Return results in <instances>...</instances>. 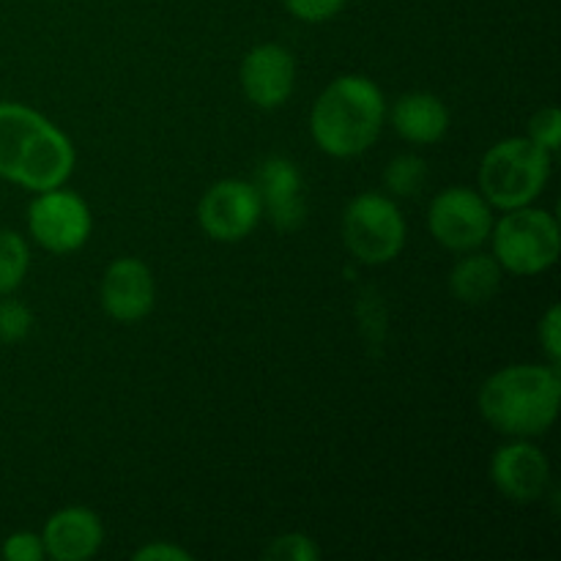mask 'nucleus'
Segmentation results:
<instances>
[{"label":"nucleus","mask_w":561,"mask_h":561,"mask_svg":"<svg viewBox=\"0 0 561 561\" xmlns=\"http://www.w3.org/2000/svg\"><path fill=\"white\" fill-rule=\"evenodd\" d=\"M394 131L403 137L405 142L414 146H433V142L444 140L449 131V110L436 93L416 91L405 93L392 104L389 113Z\"/></svg>","instance_id":"2eb2a0df"},{"label":"nucleus","mask_w":561,"mask_h":561,"mask_svg":"<svg viewBox=\"0 0 561 561\" xmlns=\"http://www.w3.org/2000/svg\"><path fill=\"white\" fill-rule=\"evenodd\" d=\"M31 266V247L14 230H0V296H11Z\"/></svg>","instance_id":"f3484780"},{"label":"nucleus","mask_w":561,"mask_h":561,"mask_svg":"<svg viewBox=\"0 0 561 561\" xmlns=\"http://www.w3.org/2000/svg\"><path fill=\"white\" fill-rule=\"evenodd\" d=\"M529 137L531 142H537L540 148H546L548 153H557L561 146V113L559 107H542L540 113L531 115L529 121Z\"/></svg>","instance_id":"412c9836"},{"label":"nucleus","mask_w":561,"mask_h":561,"mask_svg":"<svg viewBox=\"0 0 561 561\" xmlns=\"http://www.w3.org/2000/svg\"><path fill=\"white\" fill-rule=\"evenodd\" d=\"M537 337H540L542 354H546L548 365L559 367L561 362V307L559 305L548 307L540 327H537Z\"/></svg>","instance_id":"b1692460"},{"label":"nucleus","mask_w":561,"mask_h":561,"mask_svg":"<svg viewBox=\"0 0 561 561\" xmlns=\"http://www.w3.org/2000/svg\"><path fill=\"white\" fill-rule=\"evenodd\" d=\"M561 376L553 365H510L485 378L477 394L480 414L510 438H537L559 416Z\"/></svg>","instance_id":"f03ea898"},{"label":"nucleus","mask_w":561,"mask_h":561,"mask_svg":"<svg viewBox=\"0 0 561 561\" xmlns=\"http://www.w3.org/2000/svg\"><path fill=\"white\" fill-rule=\"evenodd\" d=\"M493 222V206L471 186H447L427 208V230L449 252L480 250L491 239Z\"/></svg>","instance_id":"0eeeda50"},{"label":"nucleus","mask_w":561,"mask_h":561,"mask_svg":"<svg viewBox=\"0 0 561 561\" xmlns=\"http://www.w3.org/2000/svg\"><path fill=\"white\" fill-rule=\"evenodd\" d=\"M491 480L515 504L540 502L551 482V463L531 438H513L491 458Z\"/></svg>","instance_id":"9d476101"},{"label":"nucleus","mask_w":561,"mask_h":561,"mask_svg":"<svg viewBox=\"0 0 561 561\" xmlns=\"http://www.w3.org/2000/svg\"><path fill=\"white\" fill-rule=\"evenodd\" d=\"M343 241L365 266L392 263L405 247V219L398 203L381 192H362L343 214Z\"/></svg>","instance_id":"423d86ee"},{"label":"nucleus","mask_w":561,"mask_h":561,"mask_svg":"<svg viewBox=\"0 0 561 561\" xmlns=\"http://www.w3.org/2000/svg\"><path fill=\"white\" fill-rule=\"evenodd\" d=\"M255 190L261 195L263 217L283 233H294L307 219L305 179L288 157H268L257 168Z\"/></svg>","instance_id":"ddd939ff"},{"label":"nucleus","mask_w":561,"mask_h":561,"mask_svg":"<svg viewBox=\"0 0 561 561\" xmlns=\"http://www.w3.org/2000/svg\"><path fill=\"white\" fill-rule=\"evenodd\" d=\"M387 121L383 93L370 77L343 75L329 82L310 110V135L334 159L362 157L376 146Z\"/></svg>","instance_id":"7ed1b4c3"},{"label":"nucleus","mask_w":561,"mask_h":561,"mask_svg":"<svg viewBox=\"0 0 561 561\" xmlns=\"http://www.w3.org/2000/svg\"><path fill=\"white\" fill-rule=\"evenodd\" d=\"M33 332V312L25 301L0 299V343H20Z\"/></svg>","instance_id":"6ab92c4d"},{"label":"nucleus","mask_w":561,"mask_h":561,"mask_svg":"<svg viewBox=\"0 0 561 561\" xmlns=\"http://www.w3.org/2000/svg\"><path fill=\"white\" fill-rule=\"evenodd\" d=\"M263 219L261 195L252 181L222 179L203 192L197 203V225L214 241H244Z\"/></svg>","instance_id":"1a4fd4ad"},{"label":"nucleus","mask_w":561,"mask_h":561,"mask_svg":"<svg viewBox=\"0 0 561 561\" xmlns=\"http://www.w3.org/2000/svg\"><path fill=\"white\" fill-rule=\"evenodd\" d=\"M263 559L268 561H316L318 546L301 531H290V535H279L263 548Z\"/></svg>","instance_id":"aec40b11"},{"label":"nucleus","mask_w":561,"mask_h":561,"mask_svg":"<svg viewBox=\"0 0 561 561\" xmlns=\"http://www.w3.org/2000/svg\"><path fill=\"white\" fill-rule=\"evenodd\" d=\"M93 217L88 203L77 192L55 186L36 192L27 206V233L42 250L53 255H69L91 239Z\"/></svg>","instance_id":"6e6552de"},{"label":"nucleus","mask_w":561,"mask_h":561,"mask_svg":"<svg viewBox=\"0 0 561 561\" xmlns=\"http://www.w3.org/2000/svg\"><path fill=\"white\" fill-rule=\"evenodd\" d=\"M42 542L47 559L88 561L96 557L104 542L102 518L88 507H64L47 518Z\"/></svg>","instance_id":"4468645a"},{"label":"nucleus","mask_w":561,"mask_h":561,"mask_svg":"<svg viewBox=\"0 0 561 561\" xmlns=\"http://www.w3.org/2000/svg\"><path fill=\"white\" fill-rule=\"evenodd\" d=\"M77 153L49 118L20 102H0V179L31 192L69 181Z\"/></svg>","instance_id":"f257e3e1"},{"label":"nucleus","mask_w":561,"mask_h":561,"mask_svg":"<svg viewBox=\"0 0 561 561\" xmlns=\"http://www.w3.org/2000/svg\"><path fill=\"white\" fill-rule=\"evenodd\" d=\"M102 310L118 323H137L151 316L157 301V283L151 268L140 257H115L99 283Z\"/></svg>","instance_id":"9b49d317"},{"label":"nucleus","mask_w":561,"mask_h":561,"mask_svg":"<svg viewBox=\"0 0 561 561\" xmlns=\"http://www.w3.org/2000/svg\"><path fill=\"white\" fill-rule=\"evenodd\" d=\"M553 153L529 137H504L480 162V192L499 211L531 206L551 179Z\"/></svg>","instance_id":"20e7f679"},{"label":"nucleus","mask_w":561,"mask_h":561,"mask_svg":"<svg viewBox=\"0 0 561 561\" xmlns=\"http://www.w3.org/2000/svg\"><path fill=\"white\" fill-rule=\"evenodd\" d=\"M135 561H192V553L184 548L173 546V542H148V546L137 548Z\"/></svg>","instance_id":"393cba45"},{"label":"nucleus","mask_w":561,"mask_h":561,"mask_svg":"<svg viewBox=\"0 0 561 561\" xmlns=\"http://www.w3.org/2000/svg\"><path fill=\"white\" fill-rule=\"evenodd\" d=\"M427 162L416 153H400L383 170V186L394 197H414L425 186Z\"/></svg>","instance_id":"a211bd4d"},{"label":"nucleus","mask_w":561,"mask_h":561,"mask_svg":"<svg viewBox=\"0 0 561 561\" xmlns=\"http://www.w3.org/2000/svg\"><path fill=\"white\" fill-rule=\"evenodd\" d=\"M247 102L261 110H277L294 96L296 58L283 44H257L244 55L239 69Z\"/></svg>","instance_id":"f8f14e48"},{"label":"nucleus","mask_w":561,"mask_h":561,"mask_svg":"<svg viewBox=\"0 0 561 561\" xmlns=\"http://www.w3.org/2000/svg\"><path fill=\"white\" fill-rule=\"evenodd\" d=\"M493 257L504 272L515 277H535L559 261L561 230L559 219L546 208L531 206L504 211L491 230Z\"/></svg>","instance_id":"39448f33"},{"label":"nucleus","mask_w":561,"mask_h":561,"mask_svg":"<svg viewBox=\"0 0 561 561\" xmlns=\"http://www.w3.org/2000/svg\"><path fill=\"white\" fill-rule=\"evenodd\" d=\"M345 3L348 0H283L290 16H296L299 22H310V25L334 20L345 9Z\"/></svg>","instance_id":"4be33fe9"},{"label":"nucleus","mask_w":561,"mask_h":561,"mask_svg":"<svg viewBox=\"0 0 561 561\" xmlns=\"http://www.w3.org/2000/svg\"><path fill=\"white\" fill-rule=\"evenodd\" d=\"M502 279L504 268L499 266L496 257L469 250L463 252V257L449 272V290L463 305L480 307L496 299V294L502 290Z\"/></svg>","instance_id":"dca6fc26"},{"label":"nucleus","mask_w":561,"mask_h":561,"mask_svg":"<svg viewBox=\"0 0 561 561\" xmlns=\"http://www.w3.org/2000/svg\"><path fill=\"white\" fill-rule=\"evenodd\" d=\"M5 561H42L47 559L44 553L42 535L36 531H14V535L5 537L3 548H0Z\"/></svg>","instance_id":"5701e85b"}]
</instances>
